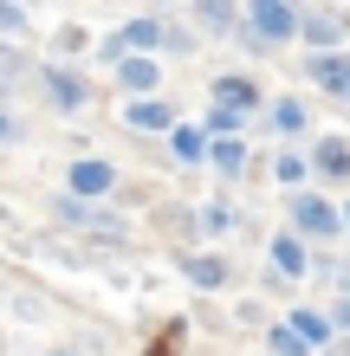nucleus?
Instances as JSON below:
<instances>
[{
    "mask_svg": "<svg viewBox=\"0 0 350 356\" xmlns=\"http://www.w3.org/2000/svg\"><path fill=\"white\" fill-rule=\"evenodd\" d=\"M324 356H350V337H337V343H331V350H324Z\"/></svg>",
    "mask_w": 350,
    "mask_h": 356,
    "instance_id": "nucleus-33",
    "label": "nucleus"
},
{
    "mask_svg": "<svg viewBox=\"0 0 350 356\" xmlns=\"http://www.w3.org/2000/svg\"><path fill=\"white\" fill-rule=\"evenodd\" d=\"M299 46L305 52H350V19L337 13V7H305V19H299Z\"/></svg>",
    "mask_w": 350,
    "mask_h": 356,
    "instance_id": "nucleus-11",
    "label": "nucleus"
},
{
    "mask_svg": "<svg viewBox=\"0 0 350 356\" xmlns=\"http://www.w3.org/2000/svg\"><path fill=\"white\" fill-rule=\"evenodd\" d=\"M162 149H169V162H175V169H208L214 136L201 130V117H182L175 130H169V143H162Z\"/></svg>",
    "mask_w": 350,
    "mask_h": 356,
    "instance_id": "nucleus-14",
    "label": "nucleus"
},
{
    "mask_svg": "<svg viewBox=\"0 0 350 356\" xmlns=\"http://www.w3.org/2000/svg\"><path fill=\"white\" fill-rule=\"evenodd\" d=\"M123 58H162V39H169V13H130L117 26Z\"/></svg>",
    "mask_w": 350,
    "mask_h": 356,
    "instance_id": "nucleus-13",
    "label": "nucleus"
},
{
    "mask_svg": "<svg viewBox=\"0 0 350 356\" xmlns=\"http://www.w3.org/2000/svg\"><path fill=\"white\" fill-rule=\"evenodd\" d=\"M208 169L228 181V188H240L246 175H260V156H253V136H221L214 143V156H208Z\"/></svg>",
    "mask_w": 350,
    "mask_h": 356,
    "instance_id": "nucleus-15",
    "label": "nucleus"
},
{
    "mask_svg": "<svg viewBox=\"0 0 350 356\" xmlns=\"http://www.w3.org/2000/svg\"><path fill=\"white\" fill-rule=\"evenodd\" d=\"M7 311H13V318H26V324H46V298H33V291H7Z\"/></svg>",
    "mask_w": 350,
    "mask_h": 356,
    "instance_id": "nucleus-28",
    "label": "nucleus"
},
{
    "mask_svg": "<svg viewBox=\"0 0 350 356\" xmlns=\"http://www.w3.org/2000/svg\"><path fill=\"white\" fill-rule=\"evenodd\" d=\"M234 46H240V58H253V65H266V58H273V46H266V39H253V33H234Z\"/></svg>",
    "mask_w": 350,
    "mask_h": 356,
    "instance_id": "nucleus-30",
    "label": "nucleus"
},
{
    "mask_svg": "<svg viewBox=\"0 0 350 356\" xmlns=\"http://www.w3.org/2000/svg\"><path fill=\"white\" fill-rule=\"evenodd\" d=\"M260 343H266V356H312V350L299 343V330L285 324V318H273V324H266V337H260Z\"/></svg>",
    "mask_w": 350,
    "mask_h": 356,
    "instance_id": "nucleus-26",
    "label": "nucleus"
},
{
    "mask_svg": "<svg viewBox=\"0 0 350 356\" xmlns=\"http://www.w3.org/2000/svg\"><path fill=\"white\" fill-rule=\"evenodd\" d=\"M299 19H305V7H292V0H253L240 13V26L253 39H266L273 52H285V46H299Z\"/></svg>",
    "mask_w": 350,
    "mask_h": 356,
    "instance_id": "nucleus-5",
    "label": "nucleus"
},
{
    "mask_svg": "<svg viewBox=\"0 0 350 356\" xmlns=\"http://www.w3.org/2000/svg\"><path fill=\"white\" fill-rule=\"evenodd\" d=\"M240 227V207H228V201H201V240H228Z\"/></svg>",
    "mask_w": 350,
    "mask_h": 356,
    "instance_id": "nucleus-25",
    "label": "nucleus"
},
{
    "mask_svg": "<svg viewBox=\"0 0 350 356\" xmlns=\"http://www.w3.org/2000/svg\"><path fill=\"white\" fill-rule=\"evenodd\" d=\"M273 181L285 188V195L312 188V149H279V156H273Z\"/></svg>",
    "mask_w": 350,
    "mask_h": 356,
    "instance_id": "nucleus-21",
    "label": "nucleus"
},
{
    "mask_svg": "<svg viewBox=\"0 0 350 356\" xmlns=\"http://www.w3.org/2000/svg\"><path fill=\"white\" fill-rule=\"evenodd\" d=\"M111 91L130 104V97H162V58H123L111 72Z\"/></svg>",
    "mask_w": 350,
    "mask_h": 356,
    "instance_id": "nucleus-17",
    "label": "nucleus"
},
{
    "mask_svg": "<svg viewBox=\"0 0 350 356\" xmlns=\"http://www.w3.org/2000/svg\"><path fill=\"white\" fill-rule=\"evenodd\" d=\"M150 220L175 240V253H182L189 240H201V201H156V207H150Z\"/></svg>",
    "mask_w": 350,
    "mask_h": 356,
    "instance_id": "nucleus-18",
    "label": "nucleus"
},
{
    "mask_svg": "<svg viewBox=\"0 0 350 356\" xmlns=\"http://www.w3.org/2000/svg\"><path fill=\"white\" fill-rule=\"evenodd\" d=\"M299 85H312L318 97H331V104H350V52H305V65H299Z\"/></svg>",
    "mask_w": 350,
    "mask_h": 356,
    "instance_id": "nucleus-12",
    "label": "nucleus"
},
{
    "mask_svg": "<svg viewBox=\"0 0 350 356\" xmlns=\"http://www.w3.org/2000/svg\"><path fill=\"white\" fill-rule=\"evenodd\" d=\"M19 143H26V123H19V111L0 104V149H19Z\"/></svg>",
    "mask_w": 350,
    "mask_h": 356,
    "instance_id": "nucleus-29",
    "label": "nucleus"
},
{
    "mask_svg": "<svg viewBox=\"0 0 350 356\" xmlns=\"http://www.w3.org/2000/svg\"><path fill=\"white\" fill-rule=\"evenodd\" d=\"M285 227L312 246V253H344V201L324 188H299L285 195Z\"/></svg>",
    "mask_w": 350,
    "mask_h": 356,
    "instance_id": "nucleus-1",
    "label": "nucleus"
},
{
    "mask_svg": "<svg viewBox=\"0 0 350 356\" xmlns=\"http://www.w3.org/2000/svg\"><path fill=\"white\" fill-rule=\"evenodd\" d=\"M312 266H318V253L292 234V227L266 234V272H273L279 285H312Z\"/></svg>",
    "mask_w": 350,
    "mask_h": 356,
    "instance_id": "nucleus-6",
    "label": "nucleus"
},
{
    "mask_svg": "<svg viewBox=\"0 0 350 356\" xmlns=\"http://www.w3.org/2000/svg\"><path fill=\"white\" fill-rule=\"evenodd\" d=\"M201 130H208L214 143H221V136H253V117H240V111H221V104H208V111H201Z\"/></svg>",
    "mask_w": 350,
    "mask_h": 356,
    "instance_id": "nucleus-24",
    "label": "nucleus"
},
{
    "mask_svg": "<svg viewBox=\"0 0 350 356\" xmlns=\"http://www.w3.org/2000/svg\"><path fill=\"white\" fill-rule=\"evenodd\" d=\"M240 13L246 7H234V0H195V7H189V26L201 39H234L240 33Z\"/></svg>",
    "mask_w": 350,
    "mask_h": 356,
    "instance_id": "nucleus-19",
    "label": "nucleus"
},
{
    "mask_svg": "<svg viewBox=\"0 0 350 356\" xmlns=\"http://www.w3.org/2000/svg\"><path fill=\"white\" fill-rule=\"evenodd\" d=\"M344 19H350V13H344Z\"/></svg>",
    "mask_w": 350,
    "mask_h": 356,
    "instance_id": "nucleus-36",
    "label": "nucleus"
},
{
    "mask_svg": "<svg viewBox=\"0 0 350 356\" xmlns=\"http://www.w3.org/2000/svg\"><path fill=\"white\" fill-rule=\"evenodd\" d=\"M260 123L279 136V149H305V136H318V104L305 91H273V104H266Z\"/></svg>",
    "mask_w": 350,
    "mask_h": 356,
    "instance_id": "nucleus-4",
    "label": "nucleus"
},
{
    "mask_svg": "<svg viewBox=\"0 0 350 356\" xmlns=\"http://www.w3.org/2000/svg\"><path fill=\"white\" fill-rule=\"evenodd\" d=\"M208 104H221V111H240V117L260 123L273 97H266V85H260L253 72H214V78H208Z\"/></svg>",
    "mask_w": 350,
    "mask_h": 356,
    "instance_id": "nucleus-7",
    "label": "nucleus"
},
{
    "mask_svg": "<svg viewBox=\"0 0 350 356\" xmlns=\"http://www.w3.org/2000/svg\"><path fill=\"white\" fill-rule=\"evenodd\" d=\"M0 46H33V13L19 0H0Z\"/></svg>",
    "mask_w": 350,
    "mask_h": 356,
    "instance_id": "nucleus-23",
    "label": "nucleus"
},
{
    "mask_svg": "<svg viewBox=\"0 0 350 356\" xmlns=\"http://www.w3.org/2000/svg\"><path fill=\"white\" fill-rule=\"evenodd\" d=\"M285 324H292L299 330V343L305 350H312V356H324V350H331L337 343V330H331V311H324V305H285Z\"/></svg>",
    "mask_w": 350,
    "mask_h": 356,
    "instance_id": "nucleus-16",
    "label": "nucleus"
},
{
    "mask_svg": "<svg viewBox=\"0 0 350 356\" xmlns=\"http://www.w3.org/2000/svg\"><path fill=\"white\" fill-rule=\"evenodd\" d=\"M201 52V33L195 26H175L169 19V39H162V58H195Z\"/></svg>",
    "mask_w": 350,
    "mask_h": 356,
    "instance_id": "nucleus-27",
    "label": "nucleus"
},
{
    "mask_svg": "<svg viewBox=\"0 0 350 356\" xmlns=\"http://www.w3.org/2000/svg\"><path fill=\"white\" fill-rule=\"evenodd\" d=\"M312 181L331 195V188H350V130H318L312 143Z\"/></svg>",
    "mask_w": 350,
    "mask_h": 356,
    "instance_id": "nucleus-8",
    "label": "nucleus"
},
{
    "mask_svg": "<svg viewBox=\"0 0 350 356\" xmlns=\"http://www.w3.org/2000/svg\"><path fill=\"white\" fill-rule=\"evenodd\" d=\"M0 356H7V324H0Z\"/></svg>",
    "mask_w": 350,
    "mask_h": 356,
    "instance_id": "nucleus-35",
    "label": "nucleus"
},
{
    "mask_svg": "<svg viewBox=\"0 0 350 356\" xmlns=\"http://www.w3.org/2000/svg\"><path fill=\"white\" fill-rule=\"evenodd\" d=\"M39 356H85V350H78V343H46Z\"/></svg>",
    "mask_w": 350,
    "mask_h": 356,
    "instance_id": "nucleus-32",
    "label": "nucleus"
},
{
    "mask_svg": "<svg viewBox=\"0 0 350 356\" xmlns=\"http://www.w3.org/2000/svg\"><path fill=\"white\" fill-rule=\"evenodd\" d=\"M65 195H78V201H91V207H111L117 195H123V169L111 156H97V149H78L72 162H65Z\"/></svg>",
    "mask_w": 350,
    "mask_h": 356,
    "instance_id": "nucleus-3",
    "label": "nucleus"
},
{
    "mask_svg": "<svg viewBox=\"0 0 350 356\" xmlns=\"http://www.w3.org/2000/svg\"><path fill=\"white\" fill-rule=\"evenodd\" d=\"M175 272H182V285L189 291H228L234 285V266L214 253V246H182V253H169Z\"/></svg>",
    "mask_w": 350,
    "mask_h": 356,
    "instance_id": "nucleus-9",
    "label": "nucleus"
},
{
    "mask_svg": "<svg viewBox=\"0 0 350 356\" xmlns=\"http://www.w3.org/2000/svg\"><path fill=\"white\" fill-rule=\"evenodd\" d=\"M91 52H97V33H85V26H58L46 39V58H58V65H85Z\"/></svg>",
    "mask_w": 350,
    "mask_h": 356,
    "instance_id": "nucleus-20",
    "label": "nucleus"
},
{
    "mask_svg": "<svg viewBox=\"0 0 350 356\" xmlns=\"http://www.w3.org/2000/svg\"><path fill=\"white\" fill-rule=\"evenodd\" d=\"M344 246H350V195H344Z\"/></svg>",
    "mask_w": 350,
    "mask_h": 356,
    "instance_id": "nucleus-34",
    "label": "nucleus"
},
{
    "mask_svg": "<svg viewBox=\"0 0 350 356\" xmlns=\"http://www.w3.org/2000/svg\"><path fill=\"white\" fill-rule=\"evenodd\" d=\"M97 72L91 65H58V58H39V78H33V104L52 117H85L97 104Z\"/></svg>",
    "mask_w": 350,
    "mask_h": 356,
    "instance_id": "nucleus-2",
    "label": "nucleus"
},
{
    "mask_svg": "<svg viewBox=\"0 0 350 356\" xmlns=\"http://www.w3.org/2000/svg\"><path fill=\"white\" fill-rule=\"evenodd\" d=\"M312 285H331V298H350V246L344 253H318Z\"/></svg>",
    "mask_w": 350,
    "mask_h": 356,
    "instance_id": "nucleus-22",
    "label": "nucleus"
},
{
    "mask_svg": "<svg viewBox=\"0 0 350 356\" xmlns=\"http://www.w3.org/2000/svg\"><path fill=\"white\" fill-rule=\"evenodd\" d=\"M324 311H331V330H337V337H350V298H324Z\"/></svg>",
    "mask_w": 350,
    "mask_h": 356,
    "instance_id": "nucleus-31",
    "label": "nucleus"
},
{
    "mask_svg": "<svg viewBox=\"0 0 350 356\" xmlns=\"http://www.w3.org/2000/svg\"><path fill=\"white\" fill-rule=\"evenodd\" d=\"M117 123H123L130 136H143V143H150V136L169 143V130L182 123V111H175L169 97H130V104H117Z\"/></svg>",
    "mask_w": 350,
    "mask_h": 356,
    "instance_id": "nucleus-10",
    "label": "nucleus"
}]
</instances>
